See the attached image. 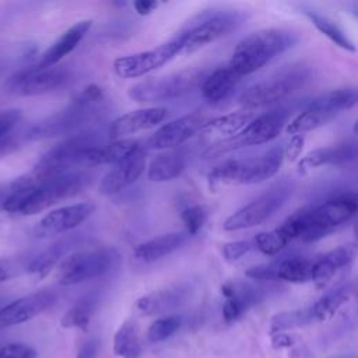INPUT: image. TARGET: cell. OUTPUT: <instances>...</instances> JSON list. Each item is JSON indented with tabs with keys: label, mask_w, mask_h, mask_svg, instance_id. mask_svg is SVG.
I'll list each match as a JSON object with an SVG mask.
<instances>
[{
	"label": "cell",
	"mask_w": 358,
	"mask_h": 358,
	"mask_svg": "<svg viewBox=\"0 0 358 358\" xmlns=\"http://www.w3.org/2000/svg\"><path fill=\"white\" fill-rule=\"evenodd\" d=\"M357 207L358 201L355 193H340L319 206L296 211L281 228L288 234L291 241L313 242L327 236L348 222L355 215Z\"/></svg>",
	"instance_id": "cell-1"
},
{
	"label": "cell",
	"mask_w": 358,
	"mask_h": 358,
	"mask_svg": "<svg viewBox=\"0 0 358 358\" xmlns=\"http://www.w3.org/2000/svg\"><path fill=\"white\" fill-rule=\"evenodd\" d=\"M299 35L285 28H264L243 38L234 49L229 67L242 76L252 74L294 48Z\"/></svg>",
	"instance_id": "cell-2"
},
{
	"label": "cell",
	"mask_w": 358,
	"mask_h": 358,
	"mask_svg": "<svg viewBox=\"0 0 358 358\" xmlns=\"http://www.w3.org/2000/svg\"><path fill=\"white\" fill-rule=\"evenodd\" d=\"M282 161L284 152L280 145L256 155L231 158L208 172L207 183L211 192L228 186L262 183L278 172Z\"/></svg>",
	"instance_id": "cell-3"
},
{
	"label": "cell",
	"mask_w": 358,
	"mask_h": 358,
	"mask_svg": "<svg viewBox=\"0 0 358 358\" xmlns=\"http://www.w3.org/2000/svg\"><path fill=\"white\" fill-rule=\"evenodd\" d=\"M105 144L102 131L85 129L80 133L69 136L62 143L50 148L29 172L38 182L53 178L78 168H87V157L90 150Z\"/></svg>",
	"instance_id": "cell-4"
},
{
	"label": "cell",
	"mask_w": 358,
	"mask_h": 358,
	"mask_svg": "<svg viewBox=\"0 0 358 358\" xmlns=\"http://www.w3.org/2000/svg\"><path fill=\"white\" fill-rule=\"evenodd\" d=\"M105 101V99H103ZM103 101H90L77 95L69 106L38 122L27 131L28 140H42L56 136H73L90 129L103 113Z\"/></svg>",
	"instance_id": "cell-5"
},
{
	"label": "cell",
	"mask_w": 358,
	"mask_h": 358,
	"mask_svg": "<svg viewBox=\"0 0 358 358\" xmlns=\"http://www.w3.org/2000/svg\"><path fill=\"white\" fill-rule=\"evenodd\" d=\"M242 21L243 15L232 10H213L196 15L175 36L180 46L179 55L193 53L215 42L236 29Z\"/></svg>",
	"instance_id": "cell-6"
},
{
	"label": "cell",
	"mask_w": 358,
	"mask_h": 358,
	"mask_svg": "<svg viewBox=\"0 0 358 358\" xmlns=\"http://www.w3.org/2000/svg\"><path fill=\"white\" fill-rule=\"evenodd\" d=\"M312 77V70L306 64H292L266 80L248 87L239 96V103L246 109H255L275 103L299 88L305 87Z\"/></svg>",
	"instance_id": "cell-7"
},
{
	"label": "cell",
	"mask_w": 358,
	"mask_h": 358,
	"mask_svg": "<svg viewBox=\"0 0 358 358\" xmlns=\"http://www.w3.org/2000/svg\"><path fill=\"white\" fill-rule=\"evenodd\" d=\"M92 180L87 171H70L53 178L43 179L35 185L31 194L20 208L21 215L38 214L56 203L70 199L83 192Z\"/></svg>",
	"instance_id": "cell-8"
},
{
	"label": "cell",
	"mask_w": 358,
	"mask_h": 358,
	"mask_svg": "<svg viewBox=\"0 0 358 358\" xmlns=\"http://www.w3.org/2000/svg\"><path fill=\"white\" fill-rule=\"evenodd\" d=\"M120 260L115 248H98L69 255L57 268V280L62 285H74L99 277L110 271Z\"/></svg>",
	"instance_id": "cell-9"
},
{
	"label": "cell",
	"mask_w": 358,
	"mask_h": 358,
	"mask_svg": "<svg viewBox=\"0 0 358 358\" xmlns=\"http://www.w3.org/2000/svg\"><path fill=\"white\" fill-rule=\"evenodd\" d=\"M292 112L287 108H277L253 117L236 136L214 145L210 155H220L222 152L239 150L249 145H260L275 138L285 124H288Z\"/></svg>",
	"instance_id": "cell-10"
},
{
	"label": "cell",
	"mask_w": 358,
	"mask_h": 358,
	"mask_svg": "<svg viewBox=\"0 0 358 358\" xmlns=\"http://www.w3.org/2000/svg\"><path fill=\"white\" fill-rule=\"evenodd\" d=\"M201 77L203 73L199 70H185L169 76L151 77L133 84L127 94L130 99L140 103L171 101L180 98L196 88L199 81H201Z\"/></svg>",
	"instance_id": "cell-11"
},
{
	"label": "cell",
	"mask_w": 358,
	"mask_h": 358,
	"mask_svg": "<svg viewBox=\"0 0 358 358\" xmlns=\"http://www.w3.org/2000/svg\"><path fill=\"white\" fill-rule=\"evenodd\" d=\"M291 187L285 183L273 186L259 197L231 214L222 224L224 231H241L260 225L274 215L289 199Z\"/></svg>",
	"instance_id": "cell-12"
},
{
	"label": "cell",
	"mask_w": 358,
	"mask_h": 358,
	"mask_svg": "<svg viewBox=\"0 0 358 358\" xmlns=\"http://www.w3.org/2000/svg\"><path fill=\"white\" fill-rule=\"evenodd\" d=\"M69 80L70 71L66 66L56 64L46 69L29 66L11 74L7 78L4 88L13 95L32 96L62 88Z\"/></svg>",
	"instance_id": "cell-13"
},
{
	"label": "cell",
	"mask_w": 358,
	"mask_h": 358,
	"mask_svg": "<svg viewBox=\"0 0 358 358\" xmlns=\"http://www.w3.org/2000/svg\"><path fill=\"white\" fill-rule=\"evenodd\" d=\"M179 53L180 46L173 38L157 48L117 57L113 62V71L122 78H137L162 67Z\"/></svg>",
	"instance_id": "cell-14"
},
{
	"label": "cell",
	"mask_w": 358,
	"mask_h": 358,
	"mask_svg": "<svg viewBox=\"0 0 358 358\" xmlns=\"http://www.w3.org/2000/svg\"><path fill=\"white\" fill-rule=\"evenodd\" d=\"M206 123V116L200 112H192L180 116L159 129H157L147 140V147L151 150H172L194 134H197Z\"/></svg>",
	"instance_id": "cell-15"
},
{
	"label": "cell",
	"mask_w": 358,
	"mask_h": 358,
	"mask_svg": "<svg viewBox=\"0 0 358 358\" xmlns=\"http://www.w3.org/2000/svg\"><path fill=\"white\" fill-rule=\"evenodd\" d=\"M95 210V204L91 201L76 203L64 206L48 213L34 227V235L36 238H48L71 231L81 225Z\"/></svg>",
	"instance_id": "cell-16"
},
{
	"label": "cell",
	"mask_w": 358,
	"mask_h": 358,
	"mask_svg": "<svg viewBox=\"0 0 358 358\" xmlns=\"http://www.w3.org/2000/svg\"><path fill=\"white\" fill-rule=\"evenodd\" d=\"M56 302V294L49 289L21 296L0 308V326H14L28 322L49 309Z\"/></svg>",
	"instance_id": "cell-17"
},
{
	"label": "cell",
	"mask_w": 358,
	"mask_h": 358,
	"mask_svg": "<svg viewBox=\"0 0 358 358\" xmlns=\"http://www.w3.org/2000/svg\"><path fill=\"white\" fill-rule=\"evenodd\" d=\"M145 169V152L141 147L127 155L124 159L105 173L99 182V192L105 196L120 193L127 186L134 183Z\"/></svg>",
	"instance_id": "cell-18"
},
{
	"label": "cell",
	"mask_w": 358,
	"mask_h": 358,
	"mask_svg": "<svg viewBox=\"0 0 358 358\" xmlns=\"http://www.w3.org/2000/svg\"><path fill=\"white\" fill-rule=\"evenodd\" d=\"M221 292L225 296V302L222 305V317L227 323H232L264 298L266 288L243 281H228L221 287Z\"/></svg>",
	"instance_id": "cell-19"
},
{
	"label": "cell",
	"mask_w": 358,
	"mask_h": 358,
	"mask_svg": "<svg viewBox=\"0 0 358 358\" xmlns=\"http://www.w3.org/2000/svg\"><path fill=\"white\" fill-rule=\"evenodd\" d=\"M166 115L168 109L164 106H151L124 113L110 123L108 137L110 140H122L138 131L152 129L158 126Z\"/></svg>",
	"instance_id": "cell-20"
},
{
	"label": "cell",
	"mask_w": 358,
	"mask_h": 358,
	"mask_svg": "<svg viewBox=\"0 0 358 358\" xmlns=\"http://www.w3.org/2000/svg\"><path fill=\"white\" fill-rule=\"evenodd\" d=\"M192 294V285L187 282H180L169 285L157 291H152L147 295H143L137 299L136 308L140 313L145 316L161 315L171 312L180 305H183Z\"/></svg>",
	"instance_id": "cell-21"
},
{
	"label": "cell",
	"mask_w": 358,
	"mask_h": 358,
	"mask_svg": "<svg viewBox=\"0 0 358 358\" xmlns=\"http://www.w3.org/2000/svg\"><path fill=\"white\" fill-rule=\"evenodd\" d=\"M92 25L91 20H83L71 25L67 31H64L41 56L35 67L46 69L56 66L64 56L76 49V46L83 41Z\"/></svg>",
	"instance_id": "cell-22"
},
{
	"label": "cell",
	"mask_w": 358,
	"mask_h": 358,
	"mask_svg": "<svg viewBox=\"0 0 358 358\" xmlns=\"http://www.w3.org/2000/svg\"><path fill=\"white\" fill-rule=\"evenodd\" d=\"M357 158L355 143H343L331 147L316 148L303 155L298 162V172L306 173L312 169L327 165H344Z\"/></svg>",
	"instance_id": "cell-23"
},
{
	"label": "cell",
	"mask_w": 358,
	"mask_h": 358,
	"mask_svg": "<svg viewBox=\"0 0 358 358\" xmlns=\"http://www.w3.org/2000/svg\"><path fill=\"white\" fill-rule=\"evenodd\" d=\"M187 236L189 235L186 232H179V231L162 234L159 236H155L152 239L138 243L133 250V256L136 260L141 263L157 262L173 253L180 246H183L185 242L187 241Z\"/></svg>",
	"instance_id": "cell-24"
},
{
	"label": "cell",
	"mask_w": 358,
	"mask_h": 358,
	"mask_svg": "<svg viewBox=\"0 0 358 358\" xmlns=\"http://www.w3.org/2000/svg\"><path fill=\"white\" fill-rule=\"evenodd\" d=\"M355 257V246L341 245L327 253L313 259L310 270V281L324 284L329 281L340 268L348 266Z\"/></svg>",
	"instance_id": "cell-25"
},
{
	"label": "cell",
	"mask_w": 358,
	"mask_h": 358,
	"mask_svg": "<svg viewBox=\"0 0 358 358\" xmlns=\"http://www.w3.org/2000/svg\"><path fill=\"white\" fill-rule=\"evenodd\" d=\"M253 119V115L246 110L231 112L224 116L215 117L210 122H206L200 133L208 140H215L217 144L236 136L249 122Z\"/></svg>",
	"instance_id": "cell-26"
},
{
	"label": "cell",
	"mask_w": 358,
	"mask_h": 358,
	"mask_svg": "<svg viewBox=\"0 0 358 358\" xmlns=\"http://www.w3.org/2000/svg\"><path fill=\"white\" fill-rule=\"evenodd\" d=\"M187 157L183 150H165L155 155L147 169V178L151 182H168L178 178L186 168Z\"/></svg>",
	"instance_id": "cell-27"
},
{
	"label": "cell",
	"mask_w": 358,
	"mask_h": 358,
	"mask_svg": "<svg viewBox=\"0 0 358 358\" xmlns=\"http://www.w3.org/2000/svg\"><path fill=\"white\" fill-rule=\"evenodd\" d=\"M241 76L236 74L229 66L220 67L208 74L201 84V95L210 103H218L228 98L239 83Z\"/></svg>",
	"instance_id": "cell-28"
},
{
	"label": "cell",
	"mask_w": 358,
	"mask_h": 358,
	"mask_svg": "<svg viewBox=\"0 0 358 358\" xmlns=\"http://www.w3.org/2000/svg\"><path fill=\"white\" fill-rule=\"evenodd\" d=\"M358 94L355 88H338L327 91L313 98L306 108L330 115L333 119L343 110H348L357 105Z\"/></svg>",
	"instance_id": "cell-29"
},
{
	"label": "cell",
	"mask_w": 358,
	"mask_h": 358,
	"mask_svg": "<svg viewBox=\"0 0 358 358\" xmlns=\"http://www.w3.org/2000/svg\"><path fill=\"white\" fill-rule=\"evenodd\" d=\"M138 147V141L133 138L113 140L112 143H105L102 145L94 147L88 154L87 168L103 164H117L119 161L130 155L133 151H136Z\"/></svg>",
	"instance_id": "cell-30"
},
{
	"label": "cell",
	"mask_w": 358,
	"mask_h": 358,
	"mask_svg": "<svg viewBox=\"0 0 358 358\" xmlns=\"http://www.w3.org/2000/svg\"><path fill=\"white\" fill-rule=\"evenodd\" d=\"M354 294V284L347 282L324 292L313 305L309 306L313 322H323L331 317L341 305H344Z\"/></svg>",
	"instance_id": "cell-31"
},
{
	"label": "cell",
	"mask_w": 358,
	"mask_h": 358,
	"mask_svg": "<svg viewBox=\"0 0 358 358\" xmlns=\"http://www.w3.org/2000/svg\"><path fill=\"white\" fill-rule=\"evenodd\" d=\"M313 259L303 256H288L271 262L274 270L275 281H288V282H308L310 281Z\"/></svg>",
	"instance_id": "cell-32"
},
{
	"label": "cell",
	"mask_w": 358,
	"mask_h": 358,
	"mask_svg": "<svg viewBox=\"0 0 358 358\" xmlns=\"http://www.w3.org/2000/svg\"><path fill=\"white\" fill-rule=\"evenodd\" d=\"M98 306V295L87 294L77 299L62 316L60 324L64 329L87 330Z\"/></svg>",
	"instance_id": "cell-33"
},
{
	"label": "cell",
	"mask_w": 358,
	"mask_h": 358,
	"mask_svg": "<svg viewBox=\"0 0 358 358\" xmlns=\"http://www.w3.org/2000/svg\"><path fill=\"white\" fill-rule=\"evenodd\" d=\"M71 245L73 243L70 239H62L52 243L50 246H48L46 249H43L41 253L31 259V262L27 264V271L36 278L45 277L56 266V263L67 253Z\"/></svg>",
	"instance_id": "cell-34"
},
{
	"label": "cell",
	"mask_w": 358,
	"mask_h": 358,
	"mask_svg": "<svg viewBox=\"0 0 358 358\" xmlns=\"http://www.w3.org/2000/svg\"><path fill=\"white\" fill-rule=\"evenodd\" d=\"M113 352L120 358L141 357V343L134 322L126 320L116 330L113 337Z\"/></svg>",
	"instance_id": "cell-35"
},
{
	"label": "cell",
	"mask_w": 358,
	"mask_h": 358,
	"mask_svg": "<svg viewBox=\"0 0 358 358\" xmlns=\"http://www.w3.org/2000/svg\"><path fill=\"white\" fill-rule=\"evenodd\" d=\"M305 15L310 20V22L324 35L327 36L333 43H336L337 46L343 48L344 50L348 52H355V45L354 42L348 38V35L340 28L338 24H336L333 20H330L326 15H322L319 13H315L312 10H306L303 11Z\"/></svg>",
	"instance_id": "cell-36"
},
{
	"label": "cell",
	"mask_w": 358,
	"mask_h": 358,
	"mask_svg": "<svg viewBox=\"0 0 358 358\" xmlns=\"http://www.w3.org/2000/svg\"><path fill=\"white\" fill-rule=\"evenodd\" d=\"M313 323V317L309 308L295 309L289 312H281L271 317L270 320V334L281 333L285 330H292L296 327Z\"/></svg>",
	"instance_id": "cell-37"
},
{
	"label": "cell",
	"mask_w": 358,
	"mask_h": 358,
	"mask_svg": "<svg viewBox=\"0 0 358 358\" xmlns=\"http://www.w3.org/2000/svg\"><path fill=\"white\" fill-rule=\"evenodd\" d=\"M256 249H259L266 256H275L280 253L288 243H291V238L281 228H275L273 231H264L255 235L252 239Z\"/></svg>",
	"instance_id": "cell-38"
},
{
	"label": "cell",
	"mask_w": 358,
	"mask_h": 358,
	"mask_svg": "<svg viewBox=\"0 0 358 358\" xmlns=\"http://www.w3.org/2000/svg\"><path fill=\"white\" fill-rule=\"evenodd\" d=\"M183 324V316L166 315L154 320L147 331V338L151 343H159L173 336Z\"/></svg>",
	"instance_id": "cell-39"
},
{
	"label": "cell",
	"mask_w": 358,
	"mask_h": 358,
	"mask_svg": "<svg viewBox=\"0 0 358 358\" xmlns=\"http://www.w3.org/2000/svg\"><path fill=\"white\" fill-rule=\"evenodd\" d=\"M180 218L186 228V234L196 235L206 222L207 211L203 206H199V204L190 206L180 213Z\"/></svg>",
	"instance_id": "cell-40"
},
{
	"label": "cell",
	"mask_w": 358,
	"mask_h": 358,
	"mask_svg": "<svg viewBox=\"0 0 358 358\" xmlns=\"http://www.w3.org/2000/svg\"><path fill=\"white\" fill-rule=\"evenodd\" d=\"M252 249H255L252 239L232 241L222 245V256L227 262H236L248 255Z\"/></svg>",
	"instance_id": "cell-41"
},
{
	"label": "cell",
	"mask_w": 358,
	"mask_h": 358,
	"mask_svg": "<svg viewBox=\"0 0 358 358\" xmlns=\"http://www.w3.org/2000/svg\"><path fill=\"white\" fill-rule=\"evenodd\" d=\"M0 358H38V351L22 343H0Z\"/></svg>",
	"instance_id": "cell-42"
},
{
	"label": "cell",
	"mask_w": 358,
	"mask_h": 358,
	"mask_svg": "<svg viewBox=\"0 0 358 358\" xmlns=\"http://www.w3.org/2000/svg\"><path fill=\"white\" fill-rule=\"evenodd\" d=\"M22 110L21 109H4L0 110V138L6 137L13 129L21 122Z\"/></svg>",
	"instance_id": "cell-43"
},
{
	"label": "cell",
	"mask_w": 358,
	"mask_h": 358,
	"mask_svg": "<svg viewBox=\"0 0 358 358\" xmlns=\"http://www.w3.org/2000/svg\"><path fill=\"white\" fill-rule=\"evenodd\" d=\"M303 136L301 134H295L291 137V140L287 143L285 148H282V152H284V158L288 159V161H295L301 152H302V148H303Z\"/></svg>",
	"instance_id": "cell-44"
},
{
	"label": "cell",
	"mask_w": 358,
	"mask_h": 358,
	"mask_svg": "<svg viewBox=\"0 0 358 358\" xmlns=\"http://www.w3.org/2000/svg\"><path fill=\"white\" fill-rule=\"evenodd\" d=\"M299 337L295 334H289L285 331L281 333H274L271 334V347L274 350H284V348H291L298 343Z\"/></svg>",
	"instance_id": "cell-45"
},
{
	"label": "cell",
	"mask_w": 358,
	"mask_h": 358,
	"mask_svg": "<svg viewBox=\"0 0 358 358\" xmlns=\"http://www.w3.org/2000/svg\"><path fill=\"white\" fill-rule=\"evenodd\" d=\"M99 352V343L94 338L84 341L78 351H77V358H96Z\"/></svg>",
	"instance_id": "cell-46"
},
{
	"label": "cell",
	"mask_w": 358,
	"mask_h": 358,
	"mask_svg": "<svg viewBox=\"0 0 358 358\" xmlns=\"http://www.w3.org/2000/svg\"><path fill=\"white\" fill-rule=\"evenodd\" d=\"M18 262L14 259H0V282L7 281L17 273Z\"/></svg>",
	"instance_id": "cell-47"
},
{
	"label": "cell",
	"mask_w": 358,
	"mask_h": 358,
	"mask_svg": "<svg viewBox=\"0 0 358 358\" xmlns=\"http://www.w3.org/2000/svg\"><path fill=\"white\" fill-rule=\"evenodd\" d=\"M18 145H20L18 138L13 136H6L0 138V161L7 155H10L11 152H14L18 148Z\"/></svg>",
	"instance_id": "cell-48"
},
{
	"label": "cell",
	"mask_w": 358,
	"mask_h": 358,
	"mask_svg": "<svg viewBox=\"0 0 358 358\" xmlns=\"http://www.w3.org/2000/svg\"><path fill=\"white\" fill-rule=\"evenodd\" d=\"M157 1H150V0H140L134 3V8L140 15H147L151 11H154L157 8Z\"/></svg>",
	"instance_id": "cell-49"
},
{
	"label": "cell",
	"mask_w": 358,
	"mask_h": 358,
	"mask_svg": "<svg viewBox=\"0 0 358 358\" xmlns=\"http://www.w3.org/2000/svg\"><path fill=\"white\" fill-rule=\"evenodd\" d=\"M10 193H11V180L0 183V210H3L4 203L10 196Z\"/></svg>",
	"instance_id": "cell-50"
}]
</instances>
